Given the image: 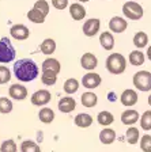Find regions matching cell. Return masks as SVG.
<instances>
[{"label":"cell","instance_id":"4","mask_svg":"<svg viewBox=\"0 0 151 152\" xmlns=\"http://www.w3.org/2000/svg\"><path fill=\"white\" fill-rule=\"evenodd\" d=\"M133 86L139 91L147 92L151 91V72L148 71H139L133 75Z\"/></svg>","mask_w":151,"mask_h":152},{"label":"cell","instance_id":"10","mask_svg":"<svg viewBox=\"0 0 151 152\" xmlns=\"http://www.w3.org/2000/svg\"><path fill=\"white\" fill-rule=\"evenodd\" d=\"M10 34H11L13 38L18 39V41H23V39H27L29 38L30 30L25 25H14L13 27L10 28Z\"/></svg>","mask_w":151,"mask_h":152},{"label":"cell","instance_id":"28","mask_svg":"<svg viewBox=\"0 0 151 152\" xmlns=\"http://www.w3.org/2000/svg\"><path fill=\"white\" fill-rule=\"evenodd\" d=\"M41 80L45 86H53L57 82V73L53 71H42Z\"/></svg>","mask_w":151,"mask_h":152},{"label":"cell","instance_id":"13","mask_svg":"<svg viewBox=\"0 0 151 152\" xmlns=\"http://www.w3.org/2000/svg\"><path fill=\"white\" fill-rule=\"evenodd\" d=\"M138 120H140V115L133 109H128V110L123 111V114H121V122L124 125H133V124L138 122Z\"/></svg>","mask_w":151,"mask_h":152},{"label":"cell","instance_id":"1","mask_svg":"<svg viewBox=\"0 0 151 152\" xmlns=\"http://www.w3.org/2000/svg\"><path fill=\"white\" fill-rule=\"evenodd\" d=\"M14 75L21 82H33L38 76V65L32 58H22L14 64Z\"/></svg>","mask_w":151,"mask_h":152},{"label":"cell","instance_id":"11","mask_svg":"<svg viewBox=\"0 0 151 152\" xmlns=\"http://www.w3.org/2000/svg\"><path fill=\"white\" fill-rule=\"evenodd\" d=\"M138 92L135 91V90H125V91H123V94H121V96H120V101H121V103L124 104V106H127V107H131V106H133V104L138 103Z\"/></svg>","mask_w":151,"mask_h":152},{"label":"cell","instance_id":"27","mask_svg":"<svg viewBox=\"0 0 151 152\" xmlns=\"http://www.w3.org/2000/svg\"><path fill=\"white\" fill-rule=\"evenodd\" d=\"M38 118H40V121L44 124H50L55 120V113L52 109L44 107L40 110V113H38Z\"/></svg>","mask_w":151,"mask_h":152},{"label":"cell","instance_id":"21","mask_svg":"<svg viewBox=\"0 0 151 152\" xmlns=\"http://www.w3.org/2000/svg\"><path fill=\"white\" fill-rule=\"evenodd\" d=\"M60 69H61V65H60L59 60H56V58L49 57L42 63V71H53V72L59 73Z\"/></svg>","mask_w":151,"mask_h":152},{"label":"cell","instance_id":"18","mask_svg":"<svg viewBox=\"0 0 151 152\" xmlns=\"http://www.w3.org/2000/svg\"><path fill=\"white\" fill-rule=\"evenodd\" d=\"M129 63L131 65L133 66H140L144 64V60H146V56L142 50H132L129 53V57H128Z\"/></svg>","mask_w":151,"mask_h":152},{"label":"cell","instance_id":"19","mask_svg":"<svg viewBox=\"0 0 151 152\" xmlns=\"http://www.w3.org/2000/svg\"><path fill=\"white\" fill-rule=\"evenodd\" d=\"M93 124V117L87 113H80L75 117V125L79 128H88Z\"/></svg>","mask_w":151,"mask_h":152},{"label":"cell","instance_id":"3","mask_svg":"<svg viewBox=\"0 0 151 152\" xmlns=\"http://www.w3.org/2000/svg\"><path fill=\"white\" fill-rule=\"evenodd\" d=\"M14 58H15V49L10 41V38L3 37L0 39V63H11L14 61Z\"/></svg>","mask_w":151,"mask_h":152},{"label":"cell","instance_id":"39","mask_svg":"<svg viewBox=\"0 0 151 152\" xmlns=\"http://www.w3.org/2000/svg\"><path fill=\"white\" fill-rule=\"evenodd\" d=\"M108 96H109V101L110 102H113V101H116V99H117V96L114 95V92H109V95H108Z\"/></svg>","mask_w":151,"mask_h":152},{"label":"cell","instance_id":"26","mask_svg":"<svg viewBox=\"0 0 151 152\" xmlns=\"http://www.w3.org/2000/svg\"><path fill=\"white\" fill-rule=\"evenodd\" d=\"M27 18H29V20L33 22V23H44L46 15H45L44 12H41V11L33 8V10H30V11L27 12Z\"/></svg>","mask_w":151,"mask_h":152},{"label":"cell","instance_id":"22","mask_svg":"<svg viewBox=\"0 0 151 152\" xmlns=\"http://www.w3.org/2000/svg\"><path fill=\"white\" fill-rule=\"evenodd\" d=\"M80 101H82V104L85 107H94L98 102V96L94 92H85L80 96Z\"/></svg>","mask_w":151,"mask_h":152},{"label":"cell","instance_id":"32","mask_svg":"<svg viewBox=\"0 0 151 152\" xmlns=\"http://www.w3.org/2000/svg\"><path fill=\"white\" fill-rule=\"evenodd\" d=\"M140 126L143 130H151V110H147L140 117Z\"/></svg>","mask_w":151,"mask_h":152},{"label":"cell","instance_id":"9","mask_svg":"<svg viewBox=\"0 0 151 152\" xmlns=\"http://www.w3.org/2000/svg\"><path fill=\"white\" fill-rule=\"evenodd\" d=\"M128 27V22L127 19L121 18V16H113L110 19L109 22V28L116 34H120V33H124Z\"/></svg>","mask_w":151,"mask_h":152},{"label":"cell","instance_id":"42","mask_svg":"<svg viewBox=\"0 0 151 152\" xmlns=\"http://www.w3.org/2000/svg\"><path fill=\"white\" fill-rule=\"evenodd\" d=\"M80 3H86V1H88V0H79Z\"/></svg>","mask_w":151,"mask_h":152},{"label":"cell","instance_id":"14","mask_svg":"<svg viewBox=\"0 0 151 152\" xmlns=\"http://www.w3.org/2000/svg\"><path fill=\"white\" fill-rule=\"evenodd\" d=\"M76 107V102L71 96H64L59 101V110L61 113H71L72 110H75Z\"/></svg>","mask_w":151,"mask_h":152},{"label":"cell","instance_id":"25","mask_svg":"<svg viewBox=\"0 0 151 152\" xmlns=\"http://www.w3.org/2000/svg\"><path fill=\"white\" fill-rule=\"evenodd\" d=\"M148 44V35L146 34L144 31H138L135 35H133V45L139 49L147 46Z\"/></svg>","mask_w":151,"mask_h":152},{"label":"cell","instance_id":"24","mask_svg":"<svg viewBox=\"0 0 151 152\" xmlns=\"http://www.w3.org/2000/svg\"><path fill=\"white\" fill-rule=\"evenodd\" d=\"M113 120H114L113 114L110 113V111H106V110L99 111L98 115H97L98 124L102 125V126H108V125H110V124H113Z\"/></svg>","mask_w":151,"mask_h":152},{"label":"cell","instance_id":"8","mask_svg":"<svg viewBox=\"0 0 151 152\" xmlns=\"http://www.w3.org/2000/svg\"><path fill=\"white\" fill-rule=\"evenodd\" d=\"M101 82H102L101 76L98 75V73H95V72H88V73H86V75L83 76V79H82L83 87H86V88H88V90L99 87Z\"/></svg>","mask_w":151,"mask_h":152},{"label":"cell","instance_id":"20","mask_svg":"<svg viewBox=\"0 0 151 152\" xmlns=\"http://www.w3.org/2000/svg\"><path fill=\"white\" fill-rule=\"evenodd\" d=\"M99 140L102 144H112L116 140V132L113 129H110V128H105L99 133Z\"/></svg>","mask_w":151,"mask_h":152},{"label":"cell","instance_id":"35","mask_svg":"<svg viewBox=\"0 0 151 152\" xmlns=\"http://www.w3.org/2000/svg\"><path fill=\"white\" fill-rule=\"evenodd\" d=\"M140 149L143 152H151V134H144L140 139Z\"/></svg>","mask_w":151,"mask_h":152},{"label":"cell","instance_id":"41","mask_svg":"<svg viewBox=\"0 0 151 152\" xmlns=\"http://www.w3.org/2000/svg\"><path fill=\"white\" fill-rule=\"evenodd\" d=\"M148 104H150V106H151V94L148 95Z\"/></svg>","mask_w":151,"mask_h":152},{"label":"cell","instance_id":"34","mask_svg":"<svg viewBox=\"0 0 151 152\" xmlns=\"http://www.w3.org/2000/svg\"><path fill=\"white\" fill-rule=\"evenodd\" d=\"M11 79V72L7 66L0 65V84H6Z\"/></svg>","mask_w":151,"mask_h":152},{"label":"cell","instance_id":"17","mask_svg":"<svg viewBox=\"0 0 151 152\" xmlns=\"http://www.w3.org/2000/svg\"><path fill=\"white\" fill-rule=\"evenodd\" d=\"M99 44L105 50H112L114 46V38H113V35H112V33H109V31L102 33V34L99 35Z\"/></svg>","mask_w":151,"mask_h":152},{"label":"cell","instance_id":"15","mask_svg":"<svg viewBox=\"0 0 151 152\" xmlns=\"http://www.w3.org/2000/svg\"><path fill=\"white\" fill-rule=\"evenodd\" d=\"M80 65L87 71H93L95 66L98 65L97 57H95L93 53H85L82 56V58H80Z\"/></svg>","mask_w":151,"mask_h":152},{"label":"cell","instance_id":"33","mask_svg":"<svg viewBox=\"0 0 151 152\" xmlns=\"http://www.w3.org/2000/svg\"><path fill=\"white\" fill-rule=\"evenodd\" d=\"M13 110V102L8 98H0V113L7 114Z\"/></svg>","mask_w":151,"mask_h":152},{"label":"cell","instance_id":"23","mask_svg":"<svg viewBox=\"0 0 151 152\" xmlns=\"http://www.w3.org/2000/svg\"><path fill=\"white\" fill-rule=\"evenodd\" d=\"M40 49H41V52L44 54L50 56V54H53L55 50H56V42H55V39H52V38H46V39L42 41Z\"/></svg>","mask_w":151,"mask_h":152},{"label":"cell","instance_id":"6","mask_svg":"<svg viewBox=\"0 0 151 152\" xmlns=\"http://www.w3.org/2000/svg\"><path fill=\"white\" fill-rule=\"evenodd\" d=\"M30 99H32V103L34 104V106H44L48 102H50L52 95H50V92L48 91V90H38V91H35L34 94L32 95Z\"/></svg>","mask_w":151,"mask_h":152},{"label":"cell","instance_id":"31","mask_svg":"<svg viewBox=\"0 0 151 152\" xmlns=\"http://www.w3.org/2000/svg\"><path fill=\"white\" fill-rule=\"evenodd\" d=\"M21 152H41V148L34 141L26 140V141H23L21 144Z\"/></svg>","mask_w":151,"mask_h":152},{"label":"cell","instance_id":"36","mask_svg":"<svg viewBox=\"0 0 151 152\" xmlns=\"http://www.w3.org/2000/svg\"><path fill=\"white\" fill-rule=\"evenodd\" d=\"M16 149L18 148H16V144L14 140H6L0 147L1 152H16Z\"/></svg>","mask_w":151,"mask_h":152},{"label":"cell","instance_id":"5","mask_svg":"<svg viewBox=\"0 0 151 152\" xmlns=\"http://www.w3.org/2000/svg\"><path fill=\"white\" fill-rule=\"evenodd\" d=\"M123 14L125 15L127 19H131V20H139V19L143 18V7L140 6L136 1H127L123 6Z\"/></svg>","mask_w":151,"mask_h":152},{"label":"cell","instance_id":"12","mask_svg":"<svg viewBox=\"0 0 151 152\" xmlns=\"http://www.w3.org/2000/svg\"><path fill=\"white\" fill-rule=\"evenodd\" d=\"M8 94L11 98L16 99V101H22V99H25L26 96H27V90H26L25 86L16 83V84H13L10 87Z\"/></svg>","mask_w":151,"mask_h":152},{"label":"cell","instance_id":"38","mask_svg":"<svg viewBox=\"0 0 151 152\" xmlns=\"http://www.w3.org/2000/svg\"><path fill=\"white\" fill-rule=\"evenodd\" d=\"M52 4L56 10H64L68 7V0H52Z\"/></svg>","mask_w":151,"mask_h":152},{"label":"cell","instance_id":"30","mask_svg":"<svg viewBox=\"0 0 151 152\" xmlns=\"http://www.w3.org/2000/svg\"><path fill=\"white\" fill-rule=\"evenodd\" d=\"M78 88H79V82L76 79H74V77L67 79L66 83H64V91L67 94H75L78 91Z\"/></svg>","mask_w":151,"mask_h":152},{"label":"cell","instance_id":"29","mask_svg":"<svg viewBox=\"0 0 151 152\" xmlns=\"http://www.w3.org/2000/svg\"><path fill=\"white\" fill-rule=\"evenodd\" d=\"M125 139L129 144H136V142L139 141V139H140V134H139L138 128H133V126L128 128L127 132H125Z\"/></svg>","mask_w":151,"mask_h":152},{"label":"cell","instance_id":"7","mask_svg":"<svg viewBox=\"0 0 151 152\" xmlns=\"http://www.w3.org/2000/svg\"><path fill=\"white\" fill-rule=\"evenodd\" d=\"M99 27H101L99 19H97V18L88 19V20H86L83 23V34L87 35V37H94L99 31Z\"/></svg>","mask_w":151,"mask_h":152},{"label":"cell","instance_id":"40","mask_svg":"<svg viewBox=\"0 0 151 152\" xmlns=\"http://www.w3.org/2000/svg\"><path fill=\"white\" fill-rule=\"evenodd\" d=\"M146 54H147V57H148V60H150V61H151V45H150V46H148V49H147V53H146Z\"/></svg>","mask_w":151,"mask_h":152},{"label":"cell","instance_id":"37","mask_svg":"<svg viewBox=\"0 0 151 152\" xmlns=\"http://www.w3.org/2000/svg\"><path fill=\"white\" fill-rule=\"evenodd\" d=\"M33 8L44 12L45 15L49 14V4H48V1H45V0H37V1L34 3V7H33Z\"/></svg>","mask_w":151,"mask_h":152},{"label":"cell","instance_id":"2","mask_svg":"<svg viewBox=\"0 0 151 152\" xmlns=\"http://www.w3.org/2000/svg\"><path fill=\"white\" fill-rule=\"evenodd\" d=\"M127 68V60L123 54L113 53L106 58V69L112 75H120Z\"/></svg>","mask_w":151,"mask_h":152},{"label":"cell","instance_id":"16","mask_svg":"<svg viewBox=\"0 0 151 152\" xmlns=\"http://www.w3.org/2000/svg\"><path fill=\"white\" fill-rule=\"evenodd\" d=\"M69 15L74 20H82L86 16V8L80 3H74L69 6Z\"/></svg>","mask_w":151,"mask_h":152}]
</instances>
